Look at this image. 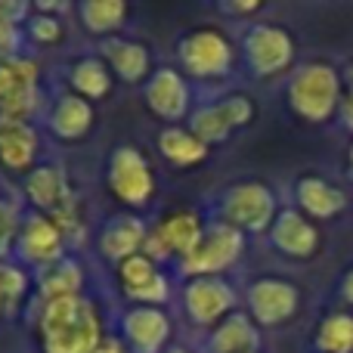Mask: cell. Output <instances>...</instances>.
<instances>
[{
  "instance_id": "1",
  "label": "cell",
  "mask_w": 353,
  "mask_h": 353,
  "mask_svg": "<svg viewBox=\"0 0 353 353\" xmlns=\"http://www.w3.org/2000/svg\"><path fill=\"white\" fill-rule=\"evenodd\" d=\"M37 332L43 353H93L103 344L99 313L84 294L43 301Z\"/></svg>"
},
{
  "instance_id": "2",
  "label": "cell",
  "mask_w": 353,
  "mask_h": 353,
  "mask_svg": "<svg viewBox=\"0 0 353 353\" xmlns=\"http://www.w3.org/2000/svg\"><path fill=\"white\" fill-rule=\"evenodd\" d=\"M341 78L325 62H307L288 81V105L298 118L310 124H323L341 105Z\"/></svg>"
},
{
  "instance_id": "3",
  "label": "cell",
  "mask_w": 353,
  "mask_h": 353,
  "mask_svg": "<svg viewBox=\"0 0 353 353\" xmlns=\"http://www.w3.org/2000/svg\"><path fill=\"white\" fill-rule=\"evenodd\" d=\"M220 214H223V223H230L232 230L251 232H267L276 220V195L270 186L257 180L248 183H236L223 192V201H220Z\"/></svg>"
},
{
  "instance_id": "4",
  "label": "cell",
  "mask_w": 353,
  "mask_h": 353,
  "mask_svg": "<svg viewBox=\"0 0 353 353\" xmlns=\"http://www.w3.org/2000/svg\"><path fill=\"white\" fill-rule=\"evenodd\" d=\"M25 195L37 208V214L50 217L59 230H72L78 223V205H74L72 186L62 168L37 165L25 174Z\"/></svg>"
},
{
  "instance_id": "5",
  "label": "cell",
  "mask_w": 353,
  "mask_h": 353,
  "mask_svg": "<svg viewBox=\"0 0 353 353\" xmlns=\"http://www.w3.org/2000/svg\"><path fill=\"white\" fill-rule=\"evenodd\" d=\"M236 59L230 37L217 28H199L189 31L180 41V62L192 78L199 81H214V78H226Z\"/></svg>"
},
{
  "instance_id": "6",
  "label": "cell",
  "mask_w": 353,
  "mask_h": 353,
  "mask_svg": "<svg viewBox=\"0 0 353 353\" xmlns=\"http://www.w3.org/2000/svg\"><path fill=\"white\" fill-rule=\"evenodd\" d=\"M112 195L128 208H143L149 205L155 192V176L149 168L146 155L137 146H118L109 159V171H105Z\"/></svg>"
},
{
  "instance_id": "7",
  "label": "cell",
  "mask_w": 353,
  "mask_h": 353,
  "mask_svg": "<svg viewBox=\"0 0 353 353\" xmlns=\"http://www.w3.org/2000/svg\"><path fill=\"white\" fill-rule=\"evenodd\" d=\"M37 109V65L22 56L0 53V118L28 121Z\"/></svg>"
},
{
  "instance_id": "8",
  "label": "cell",
  "mask_w": 353,
  "mask_h": 353,
  "mask_svg": "<svg viewBox=\"0 0 353 353\" xmlns=\"http://www.w3.org/2000/svg\"><path fill=\"white\" fill-rule=\"evenodd\" d=\"M245 236L239 230H232L230 223H214L205 230L199 248L192 251L189 257L180 261V273L189 276V279H199V276H217L223 270H230L232 263L239 261L242 254Z\"/></svg>"
},
{
  "instance_id": "9",
  "label": "cell",
  "mask_w": 353,
  "mask_h": 353,
  "mask_svg": "<svg viewBox=\"0 0 353 353\" xmlns=\"http://www.w3.org/2000/svg\"><path fill=\"white\" fill-rule=\"evenodd\" d=\"M251 118H254V103L245 93H232V97H223L217 103L195 109L189 115V130L205 146H211V143H223L226 137H232L245 124H251Z\"/></svg>"
},
{
  "instance_id": "10",
  "label": "cell",
  "mask_w": 353,
  "mask_h": 353,
  "mask_svg": "<svg viewBox=\"0 0 353 353\" xmlns=\"http://www.w3.org/2000/svg\"><path fill=\"white\" fill-rule=\"evenodd\" d=\"M245 62L254 78H273L285 72L294 59V41L279 25H254L242 37Z\"/></svg>"
},
{
  "instance_id": "11",
  "label": "cell",
  "mask_w": 353,
  "mask_h": 353,
  "mask_svg": "<svg viewBox=\"0 0 353 353\" xmlns=\"http://www.w3.org/2000/svg\"><path fill=\"white\" fill-rule=\"evenodd\" d=\"M201 236H205V226H201L199 214L192 211H174L165 220L155 223V230H149L146 245H143V254L152 257L155 263L165 261V257H189L199 248Z\"/></svg>"
},
{
  "instance_id": "12",
  "label": "cell",
  "mask_w": 353,
  "mask_h": 353,
  "mask_svg": "<svg viewBox=\"0 0 353 353\" xmlns=\"http://www.w3.org/2000/svg\"><path fill=\"white\" fill-rule=\"evenodd\" d=\"M183 307L195 325H220L236 307V292L223 276H199L183 285Z\"/></svg>"
},
{
  "instance_id": "13",
  "label": "cell",
  "mask_w": 353,
  "mask_h": 353,
  "mask_svg": "<svg viewBox=\"0 0 353 353\" xmlns=\"http://www.w3.org/2000/svg\"><path fill=\"white\" fill-rule=\"evenodd\" d=\"M248 307L251 319L261 325H282L298 313L301 307V292L298 285L276 276H263V279L251 282L248 288Z\"/></svg>"
},
{
  "instance_id": "14",
  "label": "cell",
  "mask_w": 353,
  "mask_h": 353,
  "mask_svg": "<svg viewBox=\"0 0 353 353\" xmlns=\"http://www.w3.org/2000/svg\"><path fill=\"white\" fill-rule=\"evenodd\" d=\"M118 282L137 307H161L168 301V279L146 254H134L118 263Z\"/></svg>"
},
{
  "instance_id": "15",
  "label": "cell",
  "mask_w": 353,
  "mask_h": 353,
  "mask_svg": "<svg viewBox=\"0 0 353 353\" xmlns=\"http://www.w3.org/2000/svg\"><path fill=\"white\" fill-rule=\"evenodd\" d=\"M16 251L31 267H53V263L62 261V230L43 214H31L19 230Z\"/></svg>"
},
{
  "instance_id": "16",
  "label": "cell",
  "mask_w": 353,
  "mask_h": 353,
  "mask_svg": "<svg viewBox=\"0 0 353 353\" xmlns=\"http://www.w3.org/2000/svg\"><path fill=\"white\" fill-rule=\"evenodd\" d=\"M124 341L134 353H165L171 338V319L161 307H134L121 319Z\"/></svg>"
},
{
  "instance_id": "17",
  "label": "cell",
  "mask_w": 353,
  "mask_h": 353,
  "mask_svg": "<svg viewBox=\"0 0 353 353\" xmlns=\"http://www.w3.org/2000/svg\"><path fill=\"white\" fill-rule=\"evenodd\" d=\"M270 239H273L276 251H282L285 257H294V261H310L319 251V230L316 223L304 217L298 211H279L270 226Z\"/></svg>"
},
{
  "instance_id": "18",
  "label": "cell",
  "mask_w": 353,
  "mask_h": 353,
  "mask_svg": "<svg viewBox=\"0 0 353 353\" xmlns=\"http://www.w3.org/2000/svg\"><path fill=\"white\" fill-rule=\"evenodd\" d=\"M146 105L161 118V121H180L189 112V87L180 72L174 68H159L152 78L146 81Z\"/></svg>"
},
{
  "instance_id": "19",
  "label": "cell",
  "mask_w": 353,
  "mask_h": 353,
  "mask_svg": "<svg viewBox=\"0 0 353 353\" xmlns=\"http://www.w3.org/2000/svg\"><path fill=\"white\" fill-rule=\"evenodd\" d=\"M146 223H143L137 214H118L99 232V251L103 257H109L112 263H121L134 254H143V245H146Z\"/></svg>"
},
{
  "instance_id": "20",
  "label": "cell",
  "mask_w": 353,
  "mask_h": 353,
  "mask_svg": "<svg viewBox=\"0 0 353 353\" xmlns=\"http://www.w3.org/2000/svg\"><path fill=\"white\" fill-rule=\"evenodd\" d=\"M37 155V134L28 121H3L0 118V165L12 174L31 171Z\"/></svg>"
},
{
  "instance_id": "21",
  "label": "cell",
  "mask_w": 353,
  "mask_h": 353,
  "mask_svg": "<svg viewBox=\"0 0 353 353\" xmlns=\"http://www.w3.org/2000/svg\"><path fill=\"white\" fill-rule=\"evenodd\" d=\"M103 62L109 65L112 74L124 81V84H140L146 81L149 65H152V56L143 43L137 41H121V37H112L103 43Z\"/></svg>"
},
{
  "instance_id": "22",
  "label": "cell",
  "mask_w": 353,
  "mask_h": 353,
  "mask_svg": "<svg viewBox=\"0 0 353 353\" xmlns=\"http://www.w3.org/2000/svg\"><path fill=\"white\" fill-rule=\"evenodd\" d=\"M294 195H298V205L316 220H332L347 208V195L323 176H301Z\"/></svg>"
},
{
  "instance_id": "23",
  "label": "cell",
  "mask_w": 353,
  "mask_h": 353,
  "mask_svg": "<svg viewBox=\"0 0 353 353\" xmlns=\"http://www.w3.org/2000/svg\"><path fill=\"white\" fill-rule=\"evenodd\" d=\"M93 128V105L78 93H62L50 112V130L59 140H81Z\"/></svg>"
},
{
  "instance_id": "24",
  "label": "cell",
  "mask_w": 353,
  "mask_h": 353,
  "mask_svg": "<svg viewBox=\"0 0 353 353\" xmlns=\"http://www.w3.org/2000/svg\"><path fill=\"white\" fill-rule=\"evenodd\" d=\"M208 347L211 353H257L261 332H257L254 319H248L245 313H230L220 325H214Z\"/></svg>"
},
{
  "instance_id": "25",
  "label": "cell",
  "mask_w": 353,
  "mask_h": 353,
  "mask_svg": "<svg viewBox=\"0 0 353 353\" xmlns=\"http://www.w3.org/2000/svg\"><path fill=\"white\" fill-rule=\"evenodd\" d=\"M159 149L176 168H192L208 159V146L186 128H165L159 134Z\"/></svg>"
},
{
  "instance_id": "26",
  "label": "cell",
  "mask_w": 353,
  "mask_h": 353,
  "mask_svg": "<svg viewBox=\"0 0 353 353\" xmlns=\"http://www.w3.org/2000/svg\"><path fill=\"white\" fill-rule=\"evenodd\" d=\"M68 81H72V93L84 97L87 103L109 97V90H112V72L99 56H84V59H78L72 74H68Z\"/></svg>"
},
{
  "instance_id": "27",
  "label": "cell",
  "mask_w": 353,
  "mask_h": 353,
  "mask_svg": "<svg viewBox=\"0 0 353 353\" xmlns=\"http://www.w3.org/2000/svg\"><path fill=\"white\" fill-rule=\"evenodd\" d=\"M78 16L90 34H112L128 19V3L124 0H84L78 6Z\"/></svg>"
},
{
  "instance_id": "28",
  "label": "cell",
  "mask_w": 353,
  "mask_h": 353,
  "mask_svg": "<svg viewBox=\"0 0 353 353\" xmlns=\"http://www.w3.org/2000/svg\"><path fill=\"white\" fill-rule=\"evenodd\" d=\"M84 285V273H81V263L62 257L59 263L47 267L41 273V298L53 301V298H68V294H81Z\"/></svg>"
},
{
  "instance_id": "29",
  "label": "cell",
  "mask_w": 353,
  "mask_h": 353,
  "mask_svg": "<svg viewBox=\"0 0 353 353\" xmlns=\"http://www.w3.org/2000/svg\"><path fill=\"white\" fill-rule=\"evenodd\" d=\"M313 344L319 353H353V316L350 313H329L319 323Z\"/></svg>"
},
{
  "instance_id": "30",
  "label": "cell",
  "mask_w": 353,
  "mask_h": 353,
  "mask_svg": "<svg viewBox=\"0 0 353 353\" xmlns=\"http://www.w3.org/2000/svg\"><path fill=\"white\" fill-rule=\"evenodd\" d=\"M28 292V273L16 263L0 261V316H10Z\"/></svg>"
},
{
  "instance_id": "31",
  "label": "cell",
  "mask_w": 353,
  "mask_h": 353,
  "mask_svg": "<svg viewBox=\"0 0 353 353\" xmlns=\"http://www.w3.org/2000/svg\"><path fill=\"white\" fill-rule=\"evenodd\" d=\"M28 16V6L25 3H10V0H0V53L10 56L19 43V19Z\"/></svg>"
},
{
  "instance_id": "32",
  "label": "cell",
  "mask_w": 353,
  "mask_h": 353,
  "mask_svg": "<svg viewBox=\"0 0 353 353\" xmlns=\"http://www.w3.org/2000/svg\"><path fill=\"white\" fill-rule=\"evenodd\" d=\"M28 34L37 43H56L62 37V22L50 12H37V16L28 19Z\"/></svg>"
},
{
  "instance_id": "33",
  "label": "cell",
  "mask_w": 353,
  "mask_h": 353,
  "mask_svg": "<svg viewBox=\"0 0 353 353\" xmlns=\"http://www.w3.org/2000/svg\"><path fill=\"white\" fill-rule=\"evenodd\" d=\"M19 230H22V223H19L16 208L6 205V201H0V261H3V254L16 245Z\"/></svg>"
},
{
  "instance_id": "34",
  "label": "cell",
  "mask_w": 353,
  "mask_h": 353,
  "mask_svg": "<svg viewBox=\"0 0 353 353\" xmlns=\"http://www.w3.org/2000/svg\"><path fill=\"white\" fill-rule=\"evenodd\" d=\"M338 115H341V124L353 134V93L347 90L341 97V105H338Z\"/></svg>"
},
{
  "instance_id": "35",
  "label": "cell",
  "mask_w": 353,
  "mask_h": 353,
  "mask_svg": "<svg viewBox=\"0 0 353 353\" xmlns=\"http://www.w3.org/2000/svg\"><path fill=\"white\" fill-rule=\"evenodd\" d=\"M220 10L223 12H254V10H261V3H223Z\"/></svg>"
},
{
  "instance_id": "36",
  "label": "cell",
  "mask_w": 353,
  "mask_h": 353,
  "mask_svg": "<svg viewBox=\"0 0 353 353\" xmlns=\"http://www.w3.org/2000/svg\"><path fill=\"white\" fill-rule=\"evenodd\" d=\"M341 294H344V301H347V304H353V267L347 270V276L341 279Z\"/></svg>"
},
{
  "instance_id": "37",
  "label": "cell",
  "mask_w": 353,
  "mask_h": 353,
  "mask_svg": "<svg viewBox=\"0 0 353 353\" xmlns=\"http://www.w3.org/2000/svg\"><path fill=\"white\" fill-rule=\"evenodd\" d=\"M93 353H130V350L124 347V344H118V341H103Z\"/></svg>"
},
{
  "instance_id": "38",
  "label": "cell",
  "mask_w": 353,
  "mask_h": 353,
  "mask_svg": "<svg viewBox=\"0 0 353 353\" xmlns=\"http://www.w3.org/2000/svg\"><path fill=\"white\" fill-rule=\"evenodd\" d=\"M347 174L353 176V143H350V149H347Z\"/></svg>"
},
{
  "instance_id": "39",
  "label": "cell",
  "mask_w": 353,
  "mask_h": 353,
  "mask_svg": "<svg viewBox=\"0 0 353 353\" xmlns=\"http://www.w3.org/2000/svg\"><path fill=\"white\" fill-rule=\"evenodd\" d=\"M347 87H350V93H353V62L347 65Z\"/></svg>"
},
{
  "instance_id": "40",
  "label": "cell",
  "mask_w": 353,
  "mask_h": 353,
  "mask_svg": "<svg viewBox=\"0 0 353 353\" xmlns=\"http://www.w3.org/2000/svg\"><path fill=\"white\" fill-rule=\"evenodd\" d=\"M165 353H186V350H183V347H171V350H165Z\"/></svg>"
}]
</instances>
